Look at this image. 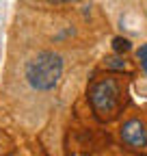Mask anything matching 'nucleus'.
<instances>
[{"mask_svg":"<svg viewBox=\"0 0 147 156\" xmlns=\"http://www.w3.org/2000/svg\"><path fill=\"white\" fill-rule=\"evenodd\" d=\"M104 67L106 69H115V72H123V69H128V61L123 56H106L104 58Z\"/></svg>","mask_w":147,"mask_h":156,"instance_id":"nucleus-4","label":"nucleus"},{"mask_svg":"<svg viewBox=\"0 0 147 156\" xmlns=\"http://www.w3.org/2000/svg\"><path fill=\"white\" fill-rule=\"evenodd\" d=\"M136 61H138L141 69L147 74V44H141V46L136 48Z\"/></svg>","mask_w":147,"mask_h":156,"instance_id":"nucleus-5","label":"nucleus"},{"mask_svg":"<svg viewBox=\"0 0 147 156\" xmlns=\"http://www.w3.org/2000/svg\"><path fill=\"white\" fill-rule=\"evenodd\" d=\"M119 139L128 150L147 152V124L141 117H130L119 126Z\"/></svg>","mask_w":147,"mask_h":156,"instance_id":"nucleus-3","label":"nucleus"},{"mask_svg":"<svg viewBox=\"0 0 147 156\" xmlns=\"http://www.w3.org/2000/svg\"><path fill=\"white\" fill-rule=\"evenodd\" d=\"M130 48H132V46H130V41H128L125 37H115V39H113V50H115V52L121 54V52H128Z\"/></svg>","mask_w":147,"mask_h":156,"instance_id":"nucleus-6","label":"nucleus"},{"mask_svg":"<svg viewBox=\"0 0 147 156\" xmlns=\"http://www.w3.org/2000/svg\"><path fill=\"white\" fill-rule=\"evenodd\" d=\"M63 65V54L54 50H35L22 58L17 83L37 98L50 95L61 83Z\"/></svg>","mask_w":147,"mask_h":156,"instance_id":"nucleus-1","label":"nucleus"},{"mask_svg":"<svg viewBox=\"0 0 147 156\" xmlns=\"http://www.w3.org/2000/svg\"><path fill=\"white\" fill-rule=\"evenodd\" d=\"M50 5H71V2H80V0H46Z\"/></svg>","mask_w":147,"mask_h":156,"instance_id":"nucleus-7","label":"nucleus"},{"mask_svg":"<svg viewBox=\"0 0 147 156\" xmlns=\"http://www.w3.org/2000/svg\"><path fill=\"white\" fill-rule=\"evenodd\" d=\"M89 102L102 122H110L121 113L125 102V83L117 76H104L89 87Z\"/></svg>","mask_w":147,"mask_h":156,"instance_id":"nucleus-2","label":"nucleus"}]
</instances>
